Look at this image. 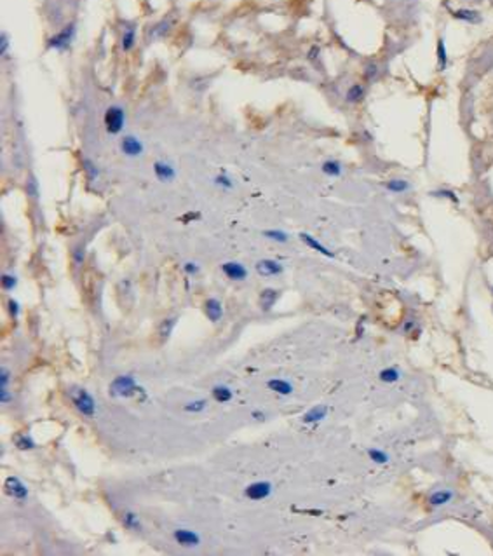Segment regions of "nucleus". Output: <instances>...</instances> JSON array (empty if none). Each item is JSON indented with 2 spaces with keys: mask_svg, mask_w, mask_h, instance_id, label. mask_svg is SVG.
Segmentation results:
<instances>
[{
  "mask_svg": "<svg viewBox=\"0 0 493 556\" xmlns=\"http://www.w3.org/2000/svg\"><path fill=\"white\" fill-rule=\"evenodd\" d=\"M452 16L458 21H464V23H470V24H478L481 23V14L474 9H467V7H462V9H456L452 12Z\"/></svg>",
  "mask_w": 493,
  "mask_h": 556,
  "instance_id": "nucleus-13",
  "label": "nucleus"
},
{
  "mask_svg": "<svg viewBox=\"0 0 493 556\" xmlns=\"http://www.w3.org/2000/svg\"><path fill=\"white\" fill-rule=\"evenodd\" d=\"M436 58H438V70L439 72L446 70V66H448V51H446V44H444L442 38H439L438 40Z\"/></svg>",
  "mask_w": 493,
  "mask_h": 556,
  "instance_id": "nucleus-23",
  "label": "nucleus"
},
{
  "mask_svg": "<svg viewBox=\"0 0 493 556\" xmlns=\"http://www.w3.org/2000/svg\"><path fill=\"white\" fill-rule=\"evenodd\" d=\"M122 525H124L126 528L132 530V532H140V530L143 528L142 522H140V516L132 511H126L124 514H122Z\"/></svg>",
  "mask_w": 493,
  "mask_h": 556,
  "instance_id": "nucleus-20",
  "label": "nucleus"
},
{
  "mask_svg": "<svg viewBox=\"0 0 493 556\" xmlns=\"http://www.w3.org/2000/svg\"><path fill=\"white\" fill-rule=\"evenodd\" d=\"M84 170H86V173H88L89 180H94V178L100 174L98 168H96L94 164H92V160H91V159H86V160H84Z\"/></svg>",
  "mask_w": 493,
  "mask_h": 556,
  "instance_id": "nucleus-36",
  "label": "nucleus"
},
{
  "mask_svg": "<svg viewBox=\"0 0 493 556\" xmlns=\"http://www.w3.org/2000/svg\"><path fill=\"white\" fill-rule=\"evenodd\" d=\"M326 415H328V406H324V404H316V406H312L308 412H305L304 415H302V422L304 424H318V422L324 420Z\"/></svg>",
  "mask_w": 493,
  "mask_h": 556,
  "instance_id": "nucleus-12",
  "label": "nucleus"
},
{
  "mask_svg": "<svg viewBox=\"0 0 493 556\" xmlns=\"http://www.w3.org/2000/svg\"><path fill=\"white\" fill-rule=\"evenodd\" d=\"M74 37H75V24L70 23V24H66V26H64L61 32H58L56 35H52V37L49 38L48 46H49V49L64 51V49H68L72 46Z\"/></svg>",
  "mask_w": 493,
  "mask_h": 556,
  "instance_id": "nucleus-4",
  "label": "nucleus"
},
{
  "mask_svg": "<svg viewBox=\"0 0 493 556\" xmlns=\"http://www.w3.org/2000/svg\"><path fill=\"white\" fill-rule=\"evenodd\" d=\"M376 74H378V66H376L375 63H372V64H368V66H366V70H364V77L368 78V80H372V78H375V77H376Z\"/></svg>",
  "mask_w": 493,
  "mask_h": 556,
  "instance_id": "nucleus-40",
  "label": "nucleus"
},
{
  "mask_svg": "<svg viewBox=\"0 0 493 556\" xmlns=\"http://www.w3.org/2000/svg\"><path fill=\"white\" fill-rule=\"evenodd\" d=\"M105 129L108 134H120L126 126V112L120 105H112L105 112Z\"/></svg>",
  "mask_w": 493,
  "mask_h": 556,
  "instance_id": "nucleus-2",
  "label": "nucleus"
},
{
  "mask_svg": "<svg viewBox=\"0 0 493 556\" xmlns=\"http://www.w3.org/2000/svg\"><path fill=\"white\" fill-rule=\"evenodd\" d=\"M4 490L9 497L16 498V500H26L28 498V488L24 486V483L16 476H9L4 483Z\"/></svg>",
  "mask_w": 493,
  "mask_h": 556,
  "instance_id": "nucleus-6",
  "label": "nucleus"
},
{
  "mask_svg": "<svg viewBox=\"0 0 493 556\" xmlns=\"http://www.w3.org/2000/svg\"><path fill=\"white\" fill-rule=\"evenodd\" d=\"M9 382H10V373L6 366H2V370H0V389L9 387Z\"/></svg>",
  "mask_w": 493,
  "mask_h": 556,
  "instance_id": "nucleus-39",
  "label": "nucleus"
},
{
  "mask_svg": "<svg viewBox=\"0 0 493 556\" xmlns=\"http://www.w3.org/2000/svg\"><path fill=\"white\" fill-rule=\"evenodd\" d=\"M366 96V89L364 86L361 84H354L348 88L347 94H345V100H347L348 103H359L362 102V98Z\"/></svg>",
  "mask_w": 493,
  "mask_h": 556,
  "instance_id": "nucleus-22",
  "label": "nucleus"
},
{
  "mask_svg": "<svg viewBox=\"0 0 493 556\" xmlns=\"http://www.w3.org/2000/svg\"><path fill=\"white\" fill-rule=\"evenodd\" d=\"M134 44H136V28L132 26V24H129V26L124 30V34H122V38H120L122 51L129 52L132 48H134Z\"/></svg>",
  "mask_w": 493,
  "mask_h": 556,
  "instance_id": "nucleus-19",
  "label": "nucleus"
},
{
  "mask_svg": "<svg viewBox=\"0 0 493 556\" xmlns=\"http://www.w3.org/2000/svg\"><path fill=\"white\" fill-rule=\"evenodd\" d=\"M211 394H213V400L216 401V403H228L234 396L232 390H230V387L222 386V384L214 386L213 389H211Z\"/></svg>",
  "mask_w": 493,
  "mask_h": 556,
  "instance_id": "nucleus-21",
  "label": "nucleus"
},
{
  "mask_svg": "<svg viewBox=\"0 0 493 556\" xmlns=\"http://www.w3.org/2000/svg\"><path fill=\"white\" fill-rule=\"evenodd\" d=\"M368 457L372 458L375 464H387L388 462V454H385V452L380 450V448H370Z\"/></svg>",
  "mask_w": 493,
  "mask_h": 556,
  "instance_id": "nucleus-31",
  "label": "nucleus"
},
{
  "mask_svg": "<svg viewBox=\"0 0 493 556\" xmlns=\"http://www.w3.org/2000/svg\"><path fill=\"white\" fill-rule=\"evenodd\" d=\"M430 196H432V197H442V199H448V200H452V202H458V197H456V194L452 192V190H446V188L434 190Z\"/></svg>",
  "mask_w": 493,
  "mask_h": 556,
  "instance_id": "nucleus-34",
  "label": "nucleus"
},
{
  "mask_svg": "<svg viewBox=\"0 0 493 556\" xmlns=\"http://www.w3.org/2000/svg\"><path fill=\"white\" fill-rule=\"evenodd\" d=\"M72 403L77 408V412H80L84 417H94L96 414V403L94 398L88 392L86 389H72L70 392Z\"/></svg>",
  "mask_w": 493,
  "mask_h": 556,
  "instance_id": "nucleus-3",
  "label": "nucleus"
},
{
  "mask_svg": "<svg viewBox=\"0 0 493 556\" xmlns=\"http://www.w3.org/2000/svg\"><path fill=\"white\" fill-rule=\"evenodd\" d=\"M272 494V483L268 482H256L251 483L250 486H246L244 490V495L250 500H264V498L270 497Z\"/></svg>",
  "mask_w": 493,
  "mask_h": 556,
  "instance_id": "nucleus-7",
  "label": "nucleus"
},
{
  "mask_svg": "<svg viewBox=\"0 0 493 556\" xmlns=\"http://www.w3.org/2000/svg\"><path fill=\"white\" fill-rule=\"evenodd\" d=\"M18 286V278L10 272H4L2 274V288L6 292H12L14 288Z\"/></svg>",
  "mask_w": 493,
  "mask_h": 556,
  "instance_id": "nucleus-33",
  "label": "nucleus"
},
{
  "mask_svg": "<svg viewBox=\"0 0 493 556\" xmlns=\"http://www.w3.org/2000/svg\"><path fill=\"white\" fill-rule=\"evenodd\" d=\"M280 293L274 288H265L264 292L260 293V309L264 312H268L272 307L276 306V302L279 300Z\"/></svg>",
  "mask_w": 493,
  "mask_h": 556,
  "instance_id": "nucleus-15",
  "label": "nucleus"
},
{
  "mask_svg": "<svg viewBox=\"0 0 493 556\" xmlns=\"http://www.w3.org/2000/svg\"><path fill=\"white\" fill-rule=\"evenodd\" d=\"M14 443H16V446L20 448V450H32V448H35V441L32 440L30 436H26V434H18V436H14Z\"/></svg>",
  "mask_w": 493,
  "mask_h": 556,
  "instance_id": "nucleus-29",
  "label": "nucleus"
},
{
  "mask_svg": "<svg viewBox=\"0 0 493 556\" xmlns=\"http://www.w3.org/2000/svg\"><path fill=\"white\" fill-rule=\"evenodd\" d=\"M7 310H9V316L12 319H16L20 316V302H16L14 298H9L7 302Z\"/></svg>",
  "mask_w": 493,
  "mask_h": 556,
  "instance_id": "nucleus-38",
  "label": "nucleus"
},
{
  "mask_svg": "<svg viewBox=\"0 0 493 556\" xmlns=\"http://www.w3.org/2000/svg\"><path fill=\"white\" fill-rule=\"evenodd\" d=\"M7 51H9V37H7V34H2V37H0V54L6 56Z\"/></svg>",
  "mask_w": 493,
  "mask_h": 556,
  "instance_id": "nucleus-42",
  "label": "nucleus"
},
{
  "mask_svg": "<svg viewBox=\"0 0 493 556\" xmlns=\"http://www.w3.org/2000/svg\"><path fill=\"white\" fill-rule=\"evenodd\" d=\"M154 174L159 182L168 184V182H172L176 178V170L166 160H156L154 162Z\"/></svg>",
  "mask_w": 493,
  "mask_h": 556,
  "instance_id": "nucleus-11",
  "label": "nucleus"
},
{
  "mask_svg": "<svg viewBox=\"0 0 493 556\" xmlns=\"http://www.w3.org/2000/svg\"><path fill=\"white\" fill-rule=\"evenodd\" d=\"M206 406H208L206 400H196V401L186 403L185 406H183V410H185L186 414H200L202 410H206Z\"/></svg>",
  "mask_w": 493,
  "mask_h": 556,
  "instance_id": "nucleus-30",
  "label": "nucleus"
},
{
  "mask_svg": "<svg viewBox=\"0 0 493 556\" xmlns=\"http://www.w3.org/2000/svg\"><path fill=\"white\" fill-rule=\"evenodd\" d=\"M10 400H12V396H10V392H9V387L0 389V401H2V404H9Z\"/></svg>",
  "mask_w": 493,
  "mask_h": 556,
  "instance_id": "nucleus-43",
  "label": "nucleus"
},
{
  "mask_svg": "<svg viewBox=\"0 0 493 556\" xmlns=\"http://www.w3.org/2000/svg\"><path fill=\"white\" fill-rule=\"evenodd\" d=\"M110 396H115V398H131L134 396L136 392H140L138 384H136V380L132 378L131 375H118L117 378L112 380L110 384Z\"/></svg>",
  "mask_w": 493,
  "mask_h": 556,
  "instance_id": "nucleus-1",
  "label": "nucleus"
},
{
  "mask_svg": "<svg viewBox=\"0 0 493 556\" xmlns=\"http://www.w3.org/2000/svg\"><path fill=\"white\" fill-rule=\"evenodd\" d=\"M300 239H302V241H304L308 248H310V250L318 251V253L324 254V256H328V258H333V256H334L333 251H330L324 244H321V242H319L318 239L312 238V236H310V234H307V232H302V234H300Z\"/></svg>",
  "mask_w": 493,
  "mask_h": 556,
  "instance_id": "nucleus-16",
  "label": "nucleus"
},
{
  "mask_svg": "<svg viewBox=\"0 0 493 556\" xmlns=\"http://www.w3.org/2000/svg\"><path fill=\"white\" fill-rule=\"evenodd\" d=\"M251 417L254 418V420H265V418H267V415H265V412H262V410H253L251 412Z\"/></svg>",
  "mask_w": 493,
  "mask_h": 556,
  "instance_id": "nucleus-44",
  "label": "nucleus"
},
{
  "mask_svg": "<svg viewBox=\"0 0 493 556\" xmlns=\"http://www.w3.org/2000/svg\"><path fill=\"white\" fill-rule=\"evenodd\" d=\"M174 324H176V319L174 318H166L164 321L160 322V326H159L160 338H162V340L169 338V335H171L172 330H174Z\"/></svg>",
  "mask_w": 493,
  "mask_h": 556,
  "instance_id": "nucleus-28",
  "label": "nucleus"
},
{
  "mask_svg": "<svg viewBox=\"0 0 493 556\" xmlns=\"http://www.w3.org/2000/svg\"><path fill=\"white\" fill-rule=\"evenodd\" d=\"M204 310H206V316L211 322H218L223 316V307L218 298H208L206 304H204Z\"/></svg>",
  "mask_w": 493,
  "mask_h": 556,
  "instance_id": "nucleus-14",
  "label": "nucleus"
},
{
  "mask_svg": "<svg viewBox=\"0 0 493 556\" xmlns=\"http://www.w3.org/2000/svg\"><path fill=\"white\" fill-rule=\"evenodd\" d=\"M199 270L200 268L196 262H185V264H183V272H185L186 276H197Z\"/></svg>",
  "mask_w": 493,
  "mask_h": 556,
  "instance_id": "nucleus-37",
  "label": "nucleus"
},
{
  "mask_svg": "<svg viewBox=\"0 0 493 556\" xmlns=\"http://www.w3.org/2000/svg\"><path fill=\"white\" fill-rule=\"evenodd\" d=\"M453 497H455V494H453L452 490H446V488L436 490V492H432L429 495V506H432V508H441V506L448 504Z\"/></svg>",
  "mask_w": 493,
  "mask_h": 556,
  "instance_id": "nucleus-17",
  "label": "nucleus"
},
{
  "mask_svg": "<svg viewBox=\"0 0 493 556\" xmlns=\"http://www.w3.org/2000/svg\"><path fill=\"white\" fill-rule=\"evenodd\" d=\"M26 192H28V196H30L32 199H35V200L38 199V184H37V180H35L34 176H32V178H28V184H26Z\"/></svg>",
  "mask_w": 493,
  "mask_h": 556,
  "instance_id": "nucleus-35",
  "label": "nucleus"
},
{
  "mask_svg": "<svg viewBox=\"0 0 493 556\" xmlns=\"http://www.w3.org/2000/svg\"><path fill=\"white\" fill-rule=\"evenodd\" d=\"M172 539L183 548H197L200 544V536L188 528H176L172 532Z\"/></svg>",
  "mask_w": 493,
  "mask_h": 556,
  "instance_id": "nucleus-9",
  "label": "nucleus"
},
{
  "mask_svg": "<svg viewBox=\"0 0 493 556\" xmlns=\"http://www.w3.org/2000/svg\"><path fill=\"white\" fill-rule=\"evenodd\" d=\"M264 238L270 239L274 242H288L290 241V236L286 234L284 230H279V228H268V230H264Z\"/></svg>",
  "mask_w": 493,
  "mask_h": 556,
  "instance_id": "nucleus-27",
  "label": "nucleus"
},
{
  "mask_svg": "<svg viewBox=\"0 0 493 556\" xmlns=\"http://www.w3.org/2000/svg\"><path fill=\"white\" fill-rule=\"evenodd\" d=\"M410 182L406 180H401V178H396V180H390L385 184V188L388 190V192L392 194H402V192H408L410 190Z\"/></svg>",
  "mask_w": 493,
  "mask_h": 556,
  "instance_id": "nucleus-25",
  "label": "nucleus"
},
{
  "mask_svg": "<svg viewBox=\"0 0 493 556\" xmlns=\"http://www.w3.org/2000/svg\"><path fill=\"white\" fill-rule=\"evenodd\" d=\"M378 378L382 380V382H385V384H394V382H398V380L401 378V372H399L398 368H394V366L384 368V370L378 373Z\"/></svg>",
  "mask_w": 493,
  "mask_h": 556,
  "instance_id": "nucleus-26",
  "label": "nucleus"
},
{
  "mask_svg": "<svg viewBox=\"0 0 493 556\" xmlns=\"http://www.w3.org/2000/svg\"><path fill=\"white\" fill-rule=\"evenodd\" d=\"M214 185L220 186V188H223V190H232V188H234V182H232V178H230L226 173H220V174H216V176H214Z\"/></svg>",
  "mask_w": 493,
  "mask_h": 556,
  "instance_id": "nucleus-32",
  "label": "nucleus"
},
{
  "mask_svg": "<svg viewBox=\"0 0 493 556\" xmlns=\"http://www.w3.org/2000/svg\"><path fill=\"white\" fill-rule=\"evenodd\" d=\"M72 256H74L75 265H80L82 260H84V251H82V246H77L74 251H72Z\"/></svg>",
  "mask_w": 493,
  "mask_h": 556,
  "instance_id": "nucleus-41",
  "label": "nucleus"
},
{
  "mask_svg": "<svg viewBox=\"0 0 493 556\" xmlns=\"http://www.w3.org/2000/svg\"><path fill=\"white\" fill-rule=\"evenodd\" d=\"M254 268L262 278H276V276H280L284 272L282 264H279L277 260H270V258H264V260L256 262Z\"/></svg>",
  "mask_w": 493,
  "mask_h": 556,
  "instance_id": "nucleus-8",
  "label": "nucleus"
},
{
  "mask_svg": "<svg viewBox=\"0 0 493 556\" xmlns=\"http://www.w3.org/2000/svg\"><path fill=\"white\" fill-rule=\"evenodd\" d=\"M222 272L230 281H244L248 278V268L239 262H225L222 265Z\"/></svg>",
  "mask_w": 493,
  "mask_h": 556,
  "instance_id": "nucleus-10",
  "label": "nucleus"
},
{
  "mask_svg": "<svg viewBox=\"0 0 493 556\" xmlns=\"http://www.w3.org/2000/svg\"><path fill=\"white\" fill-rule=\"evenodd\" d=\"M267 387L272 390V392L280 394V396H290V394L293 392V386H291V382H288V380H284V378L268 380Z\"/></svg>",
  "mask_w": 493,
  "mask_h": 556,
  "instance_id": "nucleus-18",
  "label": "nucleus"
},
{
  "mask_svg": "<svg viewBox=\"0 0 493 556\" xmlns=\"http://www.w3.org/2000/svg\"><path fill=\"white\" fill-rule=\"evenodd\" d=\"M194 218H199V213H190L188 216L182 218V220H183V222H188V220H194Z\"/></svg>",
  "mask_w": 493,
  "mask_h": 556,
  "instance_id": "nucleus-45",
  "label": "nucleus"
},
{
  "mask_svg": "<svg viewBox=\"0 0 493 556\" xmlns=\"http://www.w3.org/2000/svg\"><path fill=\"white\" fill-rule=\"evenodd\" d=\"M321 170H322V173H324L326 176L336 178V176H340V174H342V164L338 162V160H334V159H328V160H324V162H322Z\"/></svg>",
  "mask_w": 493,
  "mask_h": 556,
  "instance_id": "nucleus-24",
  "label": "nucleus"
},
{
  "mask_svg": "<svg viewBox=\"0 0 493 556\" xmlns=\"http://www.w3.org/2000/svg\"><path fill=\"white\" fill-rule=\"evenodd\" d=\"M120 152L124 154L126 157H140L143 152H145V145L140 138H136L134 134H128L120 140Z\"/></svg>",
  "mask_w": 493,
  "mask_h": 556,
  "instance_id": "nucleus-5",
  "label": "nucleus"
}]
</instances>
